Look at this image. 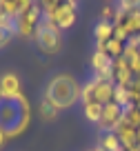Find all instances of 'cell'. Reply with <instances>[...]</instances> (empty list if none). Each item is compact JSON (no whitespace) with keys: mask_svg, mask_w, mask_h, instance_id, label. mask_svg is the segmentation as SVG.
<instances>
[{"mask_svg":"<svg viewBox=\"0 0 140 151\" xmlns=\"http://www.w3.org/2000/svg\"><path fill=\"white\" fill-rule=\"evenodd\" d=\"M42 98H47L58 111L71 109L82 98V85L76 80L71 73H53L45 87Z\"/></svg>","mask_w":140,"mask_h":151,"instance_id":"1","label":"cell"},{"mask_svg":"<svg viewBox=\"0 0 140 151\" xmlns=\"http://www.w3.org/2000/svg\"><path fill=\"white\" fill-rule=\"evenodd\" d=\"M29 124V102L22 93L7 98L0 96V129H5L7 138H16Z\"/></svg>","mask_w":140,"mask_h":151,"instance_id":"2","label":"cell"},{"mask_svg":"<svg viewBox=\"0 0 140 151\" xmlns=\"http://www.w3.org/2000/svg\"><path fill=\"white\" fill-rule=\"evenodd\" d=\"M113 93H116V85L113 80H102V78H91L82 85V104H109L113 102Z\"/></svg>","mask_w":140,"mask_h":151,"instance_id":"3","label":"cell"},{"mask_svg":"<svg viewBox=\"0 0 140 151\" xmlns=\"http://www.w3.org/2000/svg\"><path fill=\"white\" fill-rule=\"evenodd\" d=\"M33 40H36L38 49H40L45 56H56L62 49V31L53 22H49V20H42L40 22Z\"/></svg>","mask_w":140,"mask_h":151,"instance_id":"4","label":"cell"},{"mask_svg":"<svg viewBox=\"0 0 140 151\" xmlns=\"http://www.w3.org/2000/svg\"><path fill=\"white\" fill-rule=\"evenodd\" d=\"M42 20H45V16H42V7L38 5V2H29L27 9L16 18V36L31 38V40H33Z\"/></svg>","mask_w":140,"mask_h":151,"instance_id":"5","label":"cell"},{"mask_svg":"<svg viewBox=\"0 0 140 151\" xmlns=\"http://www.w3.org/2000/svg\"><path fill=\"white\" fill-rule=\"evenodd\" d=\"M125 120V109L120 107L118 102H109L102 107V116H100V122H98V129L102 133H113L120 122Z\"/></svg>","mask_w":140,"mask_h":151,"instance_id":"6","label":"cell"},{"mask_svg":"<svg viewBox=\"0 0 140 151\" xmlns=\"http://www.w3.org/2000/svg\"><path fill=\"white\" fill-rule=\"evenodd\" d=\"M76 18H78V2L67 0V2H58V9H56V14H53V18L49 22H53L62 31V29H69L76 22Z\"/></svg>","mask_w":140,"mask_h":151,"instance_id":"7","label":"cell"},{"mask_svg":"<svg viewBox=\"0 0 140 151\" xmlns=\"http://www.w3.org/2000/svg\"><path fill=\"white\" fill-rule=\"evenodd\" d=\"M91 69H93V78H102V80H111L113 76V58H109L105 51H93L91 56Z\"/></svg>","mask_w":140,"mask_h":151,"instance_id":"8","label":"cell"},{"mask_svg":"<svg viewBox=\"0 0 140 151\" xmlns=\"http://www.w3.org/2000/svg\"><path fill=\"white\" fill-rule=\"evenodd\" d=\"M113 133L118 136V140H120V145H122V149H125V151H131V149L138 147V129L131 127L127 120H122L120 127H118Z\"/></svg>","mask_w":140,"mask_h":151,"instance_id":"9","label":"cell"},{"mask_svg":"<svg viewBox=\"0 0 140 151\" xmlns=\"http://www.w3.org/2000/svg\"><path fill=\"white\" fill-rule=\"evenodd\" d=\"M0 96H7V98L20 96V78L14 71H5L0 76Z\"/></svg>","mask_w":140,"mask_h":151,"instance_id":"10","label":"cell"},{"mask_svg":"<svg viewBox=\"0 0 140 151\" xmlns=\"http://www.w3.org/2000/svg\"><path fill=\"white\" fill-rule=\"evenodd\" d=\"M125 47H127V42H122V40H118L116 36L111 38V40H107V42H96V49L98 51H105L109 58H122V53H125Z\"/></svg>","mask_w":140,"mask_h":151,"instance_id":"11","label":"cell"},{"mask_svg":"<svg viewBox=\"0 0 140 151\" xmlns=\"http://www.w3.org/2000/svg\"><path fill=\"white\" fill-rule=\"evenodd\" d=\"M93 36H96V42H107L113 38V22H105L98 20L96 27H93Z\"/></svg>","mask_w":140,"mask_h":151,"instance_id":"12","label":"cell"},{"mask_svg":"<svg viewBox=\"0 0 140 151\" xmlns=\"http://www.w3.org/2000/svg\"><path fill=\"white\" fill-rule=\"evenodd\" d=\"M96 147H100L102 151H125L116 133H100L98 145H96Z\"/></svg>","mask_w":140,"mask_h":151,"instance_id":"13","label":"cell"},{"mask_svg":"<svg viewBox=\"0 0 140 151\" xmlns=\"http://www.w3.org/2000/svg\"><path fill=\"white\" fill-rule=\"evenodd\" d=\"M38 111H40V118L45 120V122H51V120H56V118H58V113H60V111H58V109L53 107V104L49 102L47 98L40 100V104H38Z\"/></svg>","mask_w":140,"mask_h":151,"instance_id":"14","label":"cell"},{"mask_svg":"<svg viewBox=\"0 0 140 151\" xmlns=\"http://www.w3.org/2000/svg\"><path fill=\"white\" fill-rule=\"evenodd\" d=\"M82 113H84V118H87L89 122L98 124L100 116H102V104H82Z\"/></svg>","mask_w":140,"mask_h":151,"instance_id":"15","label":"cell"},{"mask_svg":"<svg viewBox=\"0 0 140 151\" xmlns=\"http://www.w3.org/2000/svg\"><path fill=\"white\" fill-rule=\"evenodd\" d=\"M125 120L131 124V127L140 129V107H129V109H125Z\"/></svg>","mask_w":140,"mask_h":151,"instance_id":"16","label":"cell"},{"mask_svg":"<svg viewBox=\"0 0 140 151\" xmlns=\"http://www.w3.org/2000/svg\"><path fill=\"white\" fill-rule=\"evenodd\" d=\"M113 18H116V5H105L102 11H100V20H105V22H113Z\"/></svg>","mask_w":140,"mask_h":151,"instance_id":"17","label":"cell"},{"mask_svg":"<svg viewBox=\"0 0 140 151\" xmlns=\"http://www.w3.org/2000/svg\"><path fill=\"white\" fill-rule=\"evenodd\" d=\"M11 38H14L11 33H7V31H2V29H0V49H2V47H7Z\"/></svg>","mask_w":140,"mask_h":151,"instance_id":"18","label":"cell"},{"mask_svg":"<svg viewBox=\"0 0 140 151\" xmlns=\"http://www.w3.org/2000/svg\"><path fill=\"white\" fill-rule=\"evenodd\" d=\"M9 140V138H7V133H5V129H0V147H5V142Z\"/></svg>","mask_w":140,"mask_h":151,"instance_id":"19","label":"cell"},{"mask_svg":"<svg viewBox=\"0 0 140 151\" xmlns=\"http://www.w3.org/2000/svg\"><path fill=\"white\" fill-rule=\"evenodd\" d=\"M87 151H96V147H93V149H87Z\"/></svg>","mask_w":140,"mask_h":151,"instance_id":"20","label":"cell"}]
</instances>
